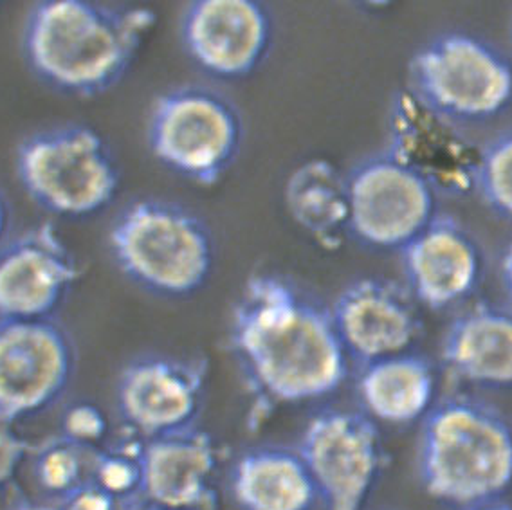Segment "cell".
I'll list each match as a JSON object with an SVG mask.
<instances>
[{"label": "cell", "instance_id": "ba28073f", "mask_svg": "<svg viewBox=\"0 0 512 510\" xmlns=\"http://www.w3.org/2000/svg\"><path fill=\"white\" fill-rule=\"evenodd\" d=\"M76 366L73 336L55 318L0 319V417L20 424L51 410Z\"/></svg>", "mask_w": 512, "mask_h": 510}, {"label": "cell", "instance_id": "7402d4cb", "mask_svg": "<svg viewBox=\"0 0 512 510\" xmlns=\"http://www.w3.org/2000/svg\"><path fill=\"white\" fill-rule=\"evenodd\" d=\"M96 449L80 446L64 435L47 438L31 451V473L38 489L60 501L91 480Z\"/></svg>", "mask_w": 512, "mask_h": 510}, {"label": "cell", "instance_id": "f1b7e54d", "mask_svg": "<svg viewBox=\"0 0 512 510\" xmlns=\"http://www.w3.org/2000/svg\"><path fill=\"white\" fill-rule=\"evenodd\" d=\"M502 282L507 296L512 301V242L507 246L502 256Z\"/></svg>", "mask_w": 512, "mask_h": 510}, {"label": "cell", "instance_id": "6da1fadb", "mask_svg": "<svg viewBox=\"0 0 512 510\" xmlns=\"http://www.w3.org/2000/svg\"><path fill=\"white\" fill-rule=\"evenodd\" d=\"M229 350L256 415L325 399L348 377L329 307L282 274L256 273L244 283L231 310Z\"/></svg>", "mask_w": 512, "mask_h": 510}, {"label": "cell", "instance_id": "603a6c76", "mask_svg": "<svg viewBox=\"0 0 512 510\" xmlns=\"http://www.w3.org/2000/svg\"><path fill=\"white\" fill-rule=\"evenodd\" d=\"M141 444L143 440L121 442L116 446L100 447L94 455L91 482L123 505L141 498Z\"/></svg>", "mask_w": 512, "mask_h": 510}, {"label": "cell", "instance_id": "2e32d148", "mask_svg": "<svg viewBox=\"0 0 512 510\" xmlns=\"http://www.w3.org/2000/svg\"><path fill=\"white\" fill-rule=\"evenodd\" d=\"M406 289L430 310H448L466 301L482 278V253L455 217L437 213L401 251Z\"/></svg>", "mask_w": 512, "mask_h": 510}, {"label": "cell", "instance_id": "e0dca14e", "mask_svg": "<svg viewBox=\"0 0 512 510\" xmlns=\"http://www.w3.org/2000/svg\"><path fill=\"white\" fill-rule=\"evenodd\" d=\"M219 447L206 429L143 440L141 500L174 510H215Z\"/></svg>", "mask_w": 512, "mask_h": 510}, {"label": "cell", "instance_id": "277c9868", "mask_svg": "<svg viewBox=\"0 0 512 510\" xmlns=\"http://www.w3.org/2000/svg\"><path fill=\"white\" fill-rule=\"evenodd\" d=\"M110 255L139 289L181 300L201 291L215 265V240L192 210L165 199H138L109 229Z\"/></svg>", "mask_w": 512, "mask_h": 510}, {"label": "cell", "instance_id": "4316f807", "mask_svg": "<svg viewBox=\"0 0 512 510\" xmlns=\"http://www.w3.org/2000/svg\"><path fill=\"white\" fill-rule=\"evenodd\" d=\"M123 503L103 491L96 483L85 482L78 489L69 492L62 500L56 501V510H123Z\"/></svg>", "mask_w": 512, "mask_h": 510}, {"label": "cell", "instance_id": "f546056e", "mask_svg": "<svg viewBox=\"0 0 512 510\" xmlns=\"http://www.w3.org/2000/svg\"><path fill=\"white\" fill-rule=\"evenodd\" d=\"M457 510H512L511 503L502 500L485 501V503H476V505H469V507H462Z\"/></svg>", "mask_w": 512, "mask_h": 510}, {"label": "cell", "instance_id": "8992f818", "mask_svg": "<svg viewBox=\"0 0 512 510\" xmlns=\"http://www.w3.org/2000/svg\"><path fill=\"white\" fill-rule=\"evenodd\" d=\"M148 146L159 163L199 186L219 184L244 146L235 103L204 85L163 92L148 116Z\"/></svg>", "mask_w": 512, "mask_h": 510}, {"label": "cell", "instance_id": "44dd1931", "mask_svg": "<svg viewBox=\"0 0 512 510\" xmlns=\"http://www.w3.org/2000/svg\"><path fill=\"white\" fill-rule=\"evenodd\" d=\"M285 210L312 242L336 251L350 235L347 175L327 159L298 164L284 186Z\"/></svg>", "mask_w": 512, "mask_h": 510}, {"label": "cell", "instance_id": "ac0fdd59", "mask_svg": "<svg viewBox=\"0 0 512 510\" xmlns=\"http://www.w3.org/2000/svg\"><path fill=\"white\" fill-rule=\"evenodd\" d=\"M440 357L458 381L512 386V312L478 303L460 312L442 337Z\"/></svg>", "mask_w": 512, "mask_h": 510}, {"label": "cell", "instance_id": "83f0119b", "mask_svg": "<svg viewBox=\"0 0 512 510\" xmlns=\"http://www.w3.org/2000/svg\"><path fill=\"white\" fill-rule=\"evenodd\" d=\"M11 226V208L10 202L6 199V195L0 192V242H4L6 238L10 237Z\"/></svg>", "mask_w": 512, "mask_h": 510}, {"label": "cell", "instance_id": "9c48e42d", "mask_svg": "<svg viewBox=\"0 0 512 510\" xmlns=\"http://www.w3.org/2000/svg\"><path fill=\"white\" fill-rule=\"evenodd\" d=\"M296 449L325 510L365 509L384 465L374 420L363 411L327 408L305 424Z\"/></svg>", "mask_w": 512, "mask_h": 510}, {"label": "cell", "instance_id": "7a4b0ae2", "mask_svg": "<svg viewBox=\"0 0 512 510\" xmlns=\"http://www.w3.org/2000/svg\"><path fill=\"white\" fill-rule=\"evenodd\" d=\"M154 24L156 13L143 6L46 0L28 11L22 53L53 91L96 98L127 76Z\"/></svg>", "mask_w": 512, "mask_h": 510}, {"label": "cell", "instance_id": "5b68a950", "mask_svg": "<svg viewBox=\"0 0 512 510\" xmlns=\"http://www.w3.org/2000/svg\"><path fill=\"white\" fill-rule=\"evenodd\" d=\"M15 172L29 199L58 219L100 215L121 186L116 155L87 125H56L29 134L17 148Z\"/></svg>", "mask_w": 512, "mask_h": 510}, {"label": "cell", "instance_id": "30bf717a", "mask_svg": "<svg viewBox=\"0 0 512 510\" xmlns=\"http://www.w3.org/2000/svg\"><path fill=\"white\" fill-rule=\"evenodd\" d=\"M350 235L363 246L401 251L437 217V193L386 150L347 174Z\"/></svg>", "mask_w": 512, "mask_h": 510}, {"label": "cell", "instance_id": "7c38bea8", "mask_svg": "<svg viewBox=\"0 0 512 510\" xmlns=\"http://www.w3.org/2000/svg\"><path fill=\"white\" fill-rule=\"evenodd\" d=\"M386 152L430 184L437 197L475 192L480 148L462 125L430 109L408 89L392 101Z\"/></svg>", "mask_w": 512, "mask_h": 510}, {"label": "cell", "instance_id": "d4e9b609", "mask_svg": "<svg viewBox=\"0 0 512 510\" xmlns=\"http://www.w3.org/2000/svg\"><path fill=\"white\" fill-rule=\"evenodd\" d=\"M60 435L89 449H100L109 435V419L92 402H74L60 419Z\"/></svg>", "mask_w": 512, "mask_h": 510}, {"label": "cell", "instance_id": "3957f363", "mask_svg": "<svg viewBox=\"0 0 512 510\" xmlns=\"http://www.w3.org/2000/svg\"><path fill=\"white\" fill-rule=\"evenodd\" d=\"M417 474L422 489L457 509L500 500L512 485V426L491 404L451 395L421 420Z\"/></svg>", "mask_w": 512, "mask_h": 510}, {"label": "cell", "instance_id": "4dcf8cb0", "mask_svg": "<svg viewBox=\"0 0 512 510\" xmlns=\"http://www.w3.org/2000/svg\"><path fill=\"white\" fill-rule=\"evenodd\" d=\"M11 510H56L55 507H46V505H35L29 501H22L19 505H15Z\"/></svg>", "mask_w": 512, "mask_h": 510}, {"label": "cell", "instance_id": "9a60e30c", "mask_svg": "<svg viewBox=\"0 0 512 510\" xmlns=\"http://www.w3.org/2000/svg\"><path fill=\"white\" fill-rule=\"evenodd\" d=\"M329 310L348 361L357 368L410 352L421 336L417 301L406 287L383 278L348 283Z\"/></svg>", "mask_w": 512, "mask_h": 510}, {"label": "cell", "instance_id": "ffe728a7", "mask_svg": "<svg viewBox=\"0 0 512 510\" xmlns=\"http://www.w3.org/2000/svg\"><path fill=\"white\" fill-rule=\"evenodd\" d=\"M356 395L366 417L390 426L421 422L435 404L437 374L430 359L404 352L359 366Z\"/></svg>", "mask_w": 512, "mask_h": 510}, {"label": "cell", "instance_id": "52a82bcc", "mask_svg": "<svg viewBox=\"0 0 512 510\" xmlns=\"http://www.w3.org/2000/svg\"><path fill=\"white\" fill-rule=\"evenodd\" d=\"M408 73V91L458 125L494 118L512 101L511 62L467 33H444L424 44Z\"/></svg>", "mask_w": 512, "mask_h": 510}, {"label": "cell", "instance_id": "5bb4252c", "mask_svg": "<svg viewBox=\"0 0 512 510\" xmlns=\"http://www.w3.org/2000/svg\"><path fill=\"white\" fill-rule=\"evenodd\" d=\"M80 264L51 222L0 242V319L55 318L74 285Z\"/></svg>", "mask_w": 512, "mask_h": 510}, {"label": "cell", "instance_id": "8fae6325", "mask_svg": "<svg viewBox=\"0 0 512 510\" xmlns=\"http://www.w3.org/2000/svg\"><path fill=\"white\" fill-rule=\"evenodd\" d=\"M208 377L210 365L204 357H134L121 368L116 381L119 419L139 440L197 426Z\"/></svg>", "mask_w": 512, "mask_h": 510}, {"label": "cell", "instance_id": "4fadbf2b", "mask_svg": "<svg viewBox=\"0 0 512 510\" xmlns=\"http://www.w3.org/2000/svg\"><path fill=\"white\" fill-rule=\"evenodd\" d=\"M181 42L195 65L219 80H242L271 53L275 20L255 0H195L181 17Z\"/></svg>", "mask_w": 512, "mask_h": 510}, {"label": "cell", "instance_id": "1f68e13d", "mask_svg": "<svg viewBox=\"0 0 512 510\" xmlns=\"http://www.w3.org/2000/svg\"><path fill=\"white\" fill-rule=\"evenodd\" d=\"M141 510H174V509H166V507H157V505H148V503H145L143 505V509Z\"/></svg>", "mask_w": 512, "mask_h": 510}, {"label": "cell", "instance_id": "484cf974", "mask_svg": "<svg viewBox=\"0 0 512 510\" xmlns=\"http://www.w3.org/2000/svg\"><path fill=\"white\" fill-rule=\"evenodd\" d=\"M33 446L17 424L0 417V491L10 485L31 456Z\"/></svg>", "mask_w": 512, "mask_h": 510}, {"label": "cell", "instance_id": "d6986e66", "mask_svg": "<svg viewBox=\"0 0 512 510\" xmlns=\"http://www.w3.org/2000/svg\"><path fill=\"white\" fill-rule=\"evenodd\" d=\"M229 494L238 510H312L318 492L296 447H249L229 469Z\"/></svg>", "mask_w": 512, "mask_h": 510}, {"label": "cell", "instance_id": "cb8c5ba5", "mask_svg": "<svg viewBox=\"0 0 512 510\" xmlns=\"http://www.w3.org/2000/svg\"><path fill=\"white\" fill-rule=\"evenodd\" d=\"M475 192L494 213L512 220V130L480 148Z\"/></svg>", "mask_w": 512, "mask_h": 510}]
</instances>
